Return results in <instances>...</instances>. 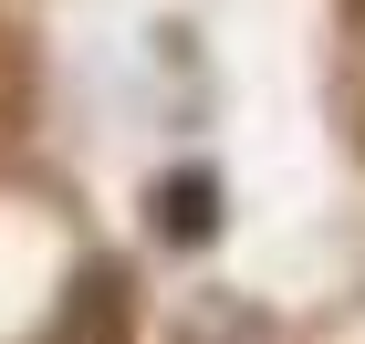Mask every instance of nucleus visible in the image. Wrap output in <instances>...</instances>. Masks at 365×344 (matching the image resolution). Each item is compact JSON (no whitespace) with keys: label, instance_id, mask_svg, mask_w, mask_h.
I'll return each instance as SVG.
<instances>
[{"label":"nucleus","instance_id":"1","mask_svg":"<svg viewBox=\"0 0 365 344\" xmlns=\"http://www.w3.org/2000/svg\"><path fill=\"white\" fill-rule=\"evenodd\" d=\"M53 344H125V323H115V282H105V271H84V282H73V313L53 323Z\"/></svg>","mask_w":365,"mask_h":344},{"label":"nucleus","instance_id":"2","mask_svg":"<svg viewBox=\"0 0 365 344\" xmlns=\"http://www.w3.org/2000/svg\"><path fill=\"white\" fill-rule=\"evenodd\" d=\"M209 219H220V188H209V177H168V188H157V229H168V240H198Z\"/></svg>","mask_w":365,"mask_h":344}]
</instances>
